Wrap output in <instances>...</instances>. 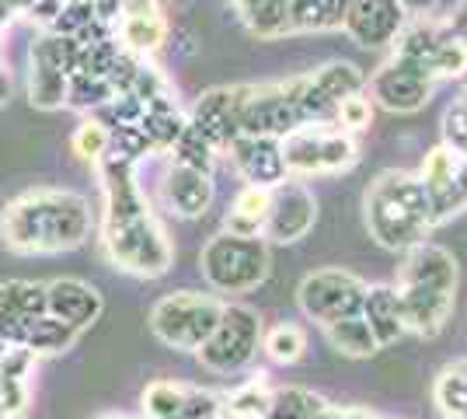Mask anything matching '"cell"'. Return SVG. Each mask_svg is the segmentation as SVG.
<instances>
[{"mask_svg":"<svg viewBox=\"0 0 467 419\" xmlns=\"http://www.w3.org/2000/svg\"><path fill=\"white\" fill-rule=\"evenodd\" d=\"M98 172H101V189H105V214H101L105 259L130 277H164L175 262V248L140 189L137 161L105 151L98 161Z\"/></svg>","mask_w":467,"mask_h":419,"instance_id":"obj_1","label":"cell"},{"mask_svg":"<svg viewBox=\"0 0 467 419\" xmlns=\"http://www.w3.org/2000/svg\"><path fill=\"white\" fill-rule=\"evenodd\" d=\"M91 231V203L70 189H28L0 214V241L15 256H63L80 248Z\"/></svg>","mask_w":467,"mask_h":419,"instance_id":"obj_2","label":"cell"},{"mask_svg":"<svg viewBox=\"0 0 467 419\" xmlns=\"http://www.w3.org/2000/svg\"><path fill=\"white\" fill-rule=\"evenodd\" d=\"M457 287H461V262L450 248L426 238L409 252H401L394 290L405 308L409 336L436 340L447 329L457 308Z\"/></svg>","mask_w":467,"mask_h":419,"instance_id":"obj_3","label":"cell"},{"mask_svg":"<svg viewBox=\"0 0 467 419\" xmlns=\"http://www.w3.org/2000/svg\"><path fill=\"white\" fill-rule=\"evenodd\" d=\"M363 220L370 238L384 252H409L419 241H426L436 224H432V206L422 189L419 175L388 168L367 185L363 196Z\"/></svg>","mask_w":467,"mask_h":419,"instance_id":"obj_4","label":"cell"},{"mask_svg":"<svg viewBox=\"0 0 467 419\" xmlns=\"http://www.w3.org/2000/svg\"><path fill=\"white\" fill-rule=\"evenodd\" d=\"M199 273L216 298H248L273 273V245L220 231L199 252Z\"/></svg>","mask_w":467,"mask_h":419,"instance_id":"obj_5","label":"cell"},{"mask_svg":"<svg viewBox=\"0 0 467 419\" xmlns=\"http://www.w3.org/2000/svg\"><path fill=\"white\" fill-rule=\"evenodd\" d=\"M262 332H265V325L254 308L223 300V311L216 319L213 332L195 350V357L202 363V371H210L216 378L244 374L262 353Z\"/></svg>","mask_w":467,"mask_h":419,"instance_id":"obj_6","label":"cell"},{"mask_svg":"<svg viewBox=\"0 0 467 419\" xmlns=\"http://www.w3.org/2000/svg\"><path fill=\"white\" fill-rule=\"evenodd\" d=\"M220 311H223V298L202 294V290H178L157 300L147 315V325L161 346L178 353H195L213 332Z\"/></svg>","mask_w":467,"mask_h":419,"instance_id":"obj_7","label":"cell"},{"mask_svg":"<svg viewBox=\"0 0 467 419\" xmlns=\"http://www.w3.org/2000/svg\"><path fill=\"white\" fill-rule=\"evenodd\" d=\"M356 91H367V74L349 60H331L304 78H293L300 126H335L338 105Z\"/></svg>","mask_w":467,"mask_h":419,"instance_id":"obj_8","label":"cell"},{"mask_svg":"<svg viewBox=\"0 0 467 419\" xmlns=\"http://www.w3.org/2000/svg\"><path fill=\"white\" fill-rule=\"evenodd\" d=\"M367 294V279L349 269H314L296 287V308L307 321L325 329L328 321H338L346 315H356Z\"/></svg>","mask_w":467,"mask_h":419,"instance_id":"obj_9","label":"cell"},{"mask_svg":"<svg viewBox=\"0 0 467 419\" xmlns=\"http://www.w3.org/2000/svg\"><path fill=\"white\" fill-rule=\"evenodd\" d=\"M436 91V80L422 63L409 60L401 53H394L384 60L370 78H367V95L377 109L394 112V116H411L422 112Z\"/></svg>","mask_w":467,"mask_h":419,"instance_id":"obj_10","label":"cell"},{"mask_svg":"<svg viewBox=\"0 0 467 419\" xmlns=\"http://www.w3.org/2000/svg\"><path fill=\"white\" fill-rule=\"evenodd\" d=\"M296 126H300V116H296V99H293V78L279 84H244L241 133L286 137Z\"/></svg>","mask_w":467,"mask_h":419,"instance_id":"obj_11","label":"cell"},{"mask_svg":"<svg viewBox=\"0 0 467 419\" xmlns=\"http://www.w3.org/2000/svg\"><path fill=\"white\" fill-rule=\"evenodd\" d=\"M317 224V196L304 182L283 179L279 185H273L269 196V220L262 238L269 245H296L314 231Z\"/></svg>","mask_w":467,"mask_h":419,"instance_id":"obj_12","label":"cell"},{"mask_svg":"<svg viewBox=\"0 0 467 419\" xmlns=\"http://www.w3.org/2000/svg\"><path fill=\"white\" fill-rule=\"evenodd\" d=\"M415 175H419L422 189H426L429 206H432V224H436V227H443V224L453 220L457 214H464V196H461L464 158H461L453 147L436 143Z\"/></svg>","mask_w":467,"mask_h":419,"instance_id":"obj_13","label":"cell"},{"mask_svg":"<svg viewBox=\"0 0 467 419\" xmlns=\"http://www.w3.org/2000/svg\"><path fill=\"white\" fill-rule=\"evenodd\" d=\"M405 21L409 15L401 11L398 0H346L342 32L363 49H384V46H394Z\"/></svg>","mask_w":467,"mask_h":419,"instance_id":"obj_14","label":"cell"},{"mask_svg":"<svg viewBox=\"0 0 467 419\" xmlns=\"http://www.w3.org/2000/svg\"><path fill=\"white\" fill-rule=\"evenodd\" d=\"M143 419H206L220 413V395L182 381H154L140 399Z\"/></svg>","mask_w":467,"mask_h":419,"instance_id":"obj_15","label":"cell"},{"mask_svg":"<svg viewBox=\"0 0 467 419\" xmlns=\"http://www.w3.org/2000/svg\"><path fill=\"white\" fill-rule=\"evenodd\" d=\"M105 311V298L95 283L78 277H59L46 283V315L70 325L74 332H88Z\"/></svg>","mask_w":467,"mask_h":419,"instance_id":"obj_16","label":"cell"},{"mask_svg":"<svg viewBox=\"0 0 467 419\" xmlns=\"http://www.w3.org/2000/svg\"><path fill=\"white\" fill-rule=\"evenodd\" d=\"M213 172H202V168L182 164V161L168 164L164 182H161V200L168 206V214H175L182 220H199L213 206Z\"/></svg>","mask_w":467,"mask_h":419,"instance_id":"obj_17","label":"cell"},{"mask_svg":"<svg viewBox=\"0 0 467 419\" xmlns=\"http://www.w3.org/2000/svg\"><path fill=\"white\" fill-rule=\"evenodd\" d=\"M231 164L237 168V175L244 179V185H265L273 189L286 175V161H283V147L279 137H254V133H237L227 143Z\"/></svg>","mask_w":467,"mask_h":419,"instance_id":"obj_18","label":"cell"},{"mask_svg":"<svg viewBox=\"0 0 467 419\" xmlns=\"http://www.w3.org/2000/svg\"><path fill=\"white\" fill-rule=\"evenodd\" d=\"M241 101H244V84L210 88L206 95H199L189 122L213 143L216 151H227V143L241 133Z\"/></svg>","mask_w":467,"mask_h":419,"instance_id":"obj_19","label":"cell"},{"mask_svg":"<svg viewBox=\"0 0 467 419\" xmlns=\"http://www.w3.org/2000/svg\"><path fill=\"white\" fill-rule=\"evenodd\" d=\"M168 36V21L161 11V0H122L119 4V46L126 53L147 57L161 49Z\"/></svg>","mask_w":467,"mask_h":419,"instance_id":"obj_20","label":"cell"},{"mask_svg":"<svg viewBox=\"0 0 467 419\" xmlns=\"http://www.w3.org/2000/svg\"><path fill=\"white\" fill-rule=\"evenodd\" d=\"M359 315L370 325L373 340L380 350H390L401 340H409V321H405V308H401L394 283H367Z\"/></svg>","mask_w":467,"mask_h":419,"instance_id":"obj_21","label":"cell"},{"mask_svg":"<svg viewBox=\"0 0 467 419\" xmlns=\"http://www.w3.org/2000/svg\"><path fill=\"white\" fill-rule=\"evenodd\" d=\"M46 315V283L32 279H7L0 283V336L18 342L32 321Z\"/></svg>","mask_w":467,"mask_h":419,"instance_id":"obj_22","label":"cell"},{"mask_svg":"<svg viewBox=\"0 0 467 419\" xmlns=\"http://www.w3.org/2000/svg\"><path fill=\"white\" fill-rule=\"evenodd\" d=\"M286 175L290 179H317L325 158V126H296L286 137H279Z\"/></svg>","mask_w":467,"mask_h":419,"instance_id":"obj_23","label":"cell"},{"mask_svg":"<svg viewBox=\"0 0 467 419\" xmlns=\"http://www.w3.org/2000/svg\"><path fill=\"white\" fill-rule=\"evenodd\" d=\"M269 196H273V189H265V185H244L227 206L223 231L244 235V238H262L265 220H269Z\"/></svg>","mask_w":467,"mask_h":419,"instance_id":"obj_24","label":"cell"},{"mask_svg":"<svg viewBox=\"0 0 467 419\" xmlns=\"http://www.w3.org/2000/svg\"><path fill=\"white\" fill-rule=\"evenodd\" d=\"M237 15L254 39H286L290 28V0H237Z\"/></svg>","mask_w":467,"mask_h":419,"instance_id":"obj_25","label":"cell"},{"mask_svg":"<svg viewBox=\"0 0 467 419\" xmlns=\"http://www.w3.org/2000/svg\"><path fill=\"white\" fill-rule=\"evenodd\" d=\"M321 332H325V340H328L331 350L346 360H370L380 353L370 325L363 321L359 311H356V315H346V319H338V321H328Z\"/></svg>","mask_w":467,"mask_h":419,"instance_id":"obj_26","label":"cell"},{"mask_svg":"<svg viewBox=\"0 0 467 419\" xmlns=\"http://www.w3.org/2000/svg\"><path fill=\"white\" fill-rule=\"evenodd\" d=\"M269 402H273V388L265 384V374H254L252 381L220 395V419H265Z\"/></svg>","mask_w":467,"mask_h":419,"instance_id":"obj_27","label":"cell"},{"mask_svg":"<svg viewBox=\"0 0 467 419\" xmlns=\"http://www.w3.org/2000/svg\"><path fill=\"white\" fill-rule=\"evenodd\" d=\"M346 18V0H290L293 36L311 32H338Z\"/></svg>","mask_w":467,"mask_h":419,"instance_id":"obj_28","label":"cell"},{"mask_svg":"<svg viewBox=\"0 0 467 419\" xmlns=\"http://www.w3.org/2000/svg\"><path fill=\"white\" fill-rule=\"evenodd\" d=\"M432 405L443 419H467V357L447 363L432 381Z\"/></svg>","mask_w":467,"mask_h":419,"instance_id":"obj_29","label":"cell"},{"mask_svg":"<svg viewBox=\"0 0 467 419\" xmlns=\"http://www.w3.org/2000/svg\"><path fill=\"white\" fill-rule=\"evenodd\" d=\"M262 353L275 367H293L307 357V332L296 321H275L273 329L262 332Z\"/></svg>","mask_w":467,"mask_h":419,"instance_id":"obj_30","label":"cell"},{"mask_svg":"<svg viewBox=\"0 0 467 419\" xmlns=\"http://www.w3.org/2000/svg\"><path fill=\"white\" fill-rule=\"evenodd\" d=\"M78 340H80V332H74L70 325L57 321L53 315H39V319L25 329L21 346L32 350L36 357H57V353H67Z\"/></svg>","mask_w":467,"mask_h":419,"instance_id":"obj_31","label":"cell"},{"mask_svg":"<svg viewBox=\"0 0 467 419\" xmlns=\"http://www.w3.org/2000/svg\"><path fill=\"white\" fill-rule=\"evenodd\" d=\"M328 405V399H321V395H314L307 388H275L273 392V402H269V416L265 419H314L321 409Z\"/></svg>","mask_w":467,"mask_h":419,"instance_id":"obj_32","label":"cell"},{"mask_svg":"<svg viewBox=\"0 0 467 419\" xmlns=\"http://www.w3.org/2000/svg\"><path fill=\"white\" fill-rule=\"evenodd\" d=\"M426 70L432 74V80H436V84H440V80L464 78V74H467V46L450 36L447 25H443V36H440V39H436V46H432V53H429Z\"/></svg>","mask_w":467,"mask_h":419,"instance_id":"obj_33","label":"cell"},{"mask_svg":"<svg viewBox=\"0 0 467 419\" xmlns=\"http://www.w3.org/2000/svg\"><path fill=\"white\" fill-rule=\"evenodd\" d=\"M171 151H175V161H182V164H192V168H202V172H213L216 154H220L213 143H210V140L195 130L192 122H185V130L178 133V140L171 143Z\"/></svg>","mask_w":467,"mask_h":419,"instance_id":"obj_34","label":"cell"},{"mask_svg":"<svg viewBox=\"0 0 467 419\" xmlns=\"http://www.w3.org/2000/svg\"><path fill=\"white\" fill-rule=\"evenodd\" d=\"M70 147H74V154H78L80 161H91V164H98L101 161V154L109 151V126L98 120H84L74 130V137H70Z\"/></svg>","mask_w":467,"mask_h":419,"instance_id":"obj_35","label":"cell"},{"mask_svg":"<svg viewBox=\"0 0 467 419\" xmlns=\"http://www.w3.org/2000/svg\"><path fill=\"white\" fill-rule=\"evenodd\" d=\"M370 122H373V101L367 91L349 95V99L338 105V112H335V126H342V130H349V133L370 130Z\"/></svg>","mask_w":467,"mask_h":419,"instance_id":"obj_36","label":"cell"},{"mask_svg":"<svg viewBox=\"0 0 467 419\" xmlns=\"http://www.w3.org/2000/svg\"><path fill=\"white\" fill-rule=\"evenodd\" d=\"M443 143L453 147L457 154H464L467 151V109L461 99L443 112Z\"/></svg>","mask_w":467,"mask_h":419,"instance_id":"obj_37","label":"cell"},{"mask_svg":"<svg viewBox=\"0 0 467 419\" xmlns=\"http://www.w3.org/2000/svg\"><path fill=\"white\" fill-rule=\"evenodd\" d=\"M443 25H447V32L453 36V39L467 46V0H461V4L450 11L447 18H443Z\"/></svg>","mask_w":467,"mask_h":419,"instance_id":"obj_38","label":"cell"},{"mask_svg":"<svg viewBox=\"0 0 467 419\" xmlns=\"http://www.w3.org/2000/svg\"><path fill=\"white\" fill-rule=\"evenodd\" d=\"M401 4V11L409 15V18H429V15H436V7H440V0H398Z\"/></svg>","mask_w":467,"mask_h":419,"instance_id":"obj_39","label":"cell"},{"mask_svg":"<svg viewBox=\"0 0 467 419\" xmlns=\"http://www.w3.org/2000/svg\"><path fill=\"white\" fill-rule=\"evenodd\" d=\"M7 99H11V74L0 67V105H4Z\"/></svg>","mask_w":467,"mask_h":419,"instance_id":"obj_40","label":"cell"},{"mask_svg":"<svg viewBox=\"0 0 467 419\" xmlns=\"http://www.w3.org/2000/svg\"><path fill=\"white\" fill-rule=\"evenodd\" d=\"M461 196H464V210H467V164H464V175H461Z\"/></svg>","mask_w":467,"mask_h":419,"instance_id":"obj_41","label":"cell"},{"mask_svg":"<svg viewBox=\"0 0 467 419\" xmlns=\"http://www.w3.org/2000/svg\"><path fill=\"white\" fill-rule=\"evenodd\" d=\"M98 419H130V416H116V413H105V416H98Z\"/></svg>","mask_w":467,"mask_h":419,"instance_id":"obj_42","label":"cell"},{"mask_svg":"<svg viewBox=\"0 0 467 419\" xmlns=\"http://www.w3.org/2000/svg\"><path fill=\"white\" fill-rule=\"evenodd\" d=\"M7 346H11V342H7L4 336H0V357H4V350H7Z\"/></svg>","mask_w":467,"mask_h":419,"instance_id":"obj_43","label":"cell"},{"mask_svg":"<svg viewBox=\"0 0 467 419\" xmlns=\"http://www.w3.org/2000/svg\"><path fill=\"white\" fill-rule=\"evenodd\" d=\"M461 101H464V109H467V91H464V95H461Z\"/></svg>","mask_w":467,"mask_h":419,"instance_id":"obj_44","label":"cell"},{"mask_svg":"<svg viewBox=\"0 0 467 419\" xmlns=\"http://www.w3.org/2000/svg\"><path fill=\"white\" fill-rule=\"evenodd\" d=\"M0 419H11V416H7V413H4V409H0Z\"/></svg>","mask_w":467,"mask_h":419,"instance_id":"obj_45","label":"cell"},{"mask_svg":"<svg viewBox=\"0 0 467 419\" xmlns=\"http://www.w3.org/2000/svg\"><path fill=\"white\" fill-rule=\"evenodd\" d=\"M231 4H237V0H231Z\"/></svg>","mask_w":467,"mask_h":419,"instance_id":"obj_46","label":"cell"}]
</instances>
